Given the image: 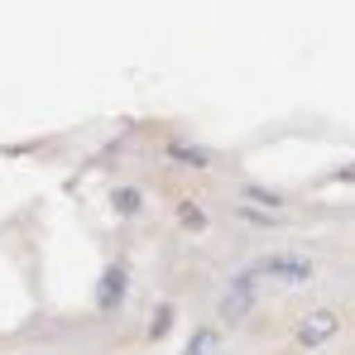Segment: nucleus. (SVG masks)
I'll list each match as a JSON object with an SVG mask.
<instances>
[{
	"mask_svg": "<svg viewBox=\"0 0 355 355\" xmlns=\"http://www.w3.org/2000/svg\"><path fill=\"white\" fill-rule=\"evenodd\" d=\"M341 336V312L336 307H312V312H302V322H297L293 341L297 351H322V346H331Z\"/></svg>",
	"mask_w": 355,
	"mask_h": 355,
	"instance_id": "nucleus-1",
	"label": "nucleus"
},
{
	"mask_svg": "<svg viewBox=\"0 0 355 355\" xmlns=\"http://www.w3.org/2000/svg\"><path fill=\"white\" fill-rule=\"evenodd\" d=\"M216 346H221V331H216V327H197L182 355H216Z\"/></svg>",
	"mask_w": 355,
	"mask_h": 355,
	"instance_id": "nucleus-4",
	"label": "nucleus"
},
{
	"mask_svg": "<svg viewBox=\"0 0 355 355\" xmlns=\"http://www.w3.org/2000/svg\"><path fill=\"white\" fill-rule=\"evenodd\" d=\"M178 221H182L187 231H207V211H202L197 202H178Z\"/></svg>",
	"mask_w": 355,
	"mask_h": 355,
	"instance_id": "nucleus-6",
	"label": "nucleus"
},
{
	"mask_svg": "<svg viewBox=\"0 0 355 355\" xmlns=\"http://www.w3.org/2000/svg\"><path fill=\"white\" fill-rule=\"evenodd\" d=\"M312 269H317V264H312L307 254H297V250H274V254H264V259L254 264L259 279H279V284H307Z\"/></svg>",
	"mask_w": 355,
	"mask_h": 355,
	"instance_id": "nucleus-2",
	"label": "nucleus"
},
{
	"mask_svg": "<svg viewBox=\"0 0 355 355\" xmlns=\"http://www.w3.org/2000/svg\"><path fill=\"white\" fill-rule=\"evenodd\" d=\"M111 207H116L120 216H135V211L144 207V202H139V187H116V192H111Z\"/></svg>",
	"mask_w": 355,
	"mask_h": 355,
	"instance_id": "nucleus-5",
	"label": "nucleus"
},
{
	"mask_svg": "<svg viewBox=\"0 0 355 355\" xmlns=\"http://www.w3.org/2000/svg\"><path fill=\"white\" fill-rule=\"evenodd\" d=\"M120 297H125V269H111L101 279V288H96V302L101 307H120Z\"/></svg>",
	"mask_w": 355,
	"mask_h": 355,
	"instance_id": "nucleus-3",
	"label": "nucleus"
}]
</instances>
